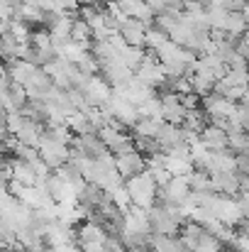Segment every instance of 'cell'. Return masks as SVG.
Segmentation results:
<instances>
[{"label":"cell","instance_id":"8fae6325","mask_svg":"<svg viewBox=\"0 0 249 252\" xmlns=\"http://www.w3.org/2000/svg\"><path fill=\"white\" fill-rule=\"evenodd\" d=\"M240 171H213L210 181H213V191L218 193H227V196H240Z\"/></svg>","mask_w":249,"mask_h":252},{"label":"cell","instance_id":"5bb4252c","mask_svg":"<svg viewBox=\"0 0 249 252\" xmlns=\"http://www.w3.org/2000/svg\"><path fill=\"white\" fill-rule=\"evenodd\" d=\"M200 140H203V145H205L210 152H218V150L230 147V142H227V130H225V127H218V125H213V123L200 130Z\"/></svg>","mask_w":249,"mask_h":252},{"label":"cell","instance_id":"2e32d148","mask_svg":"<svg viewBox=\"0 0 249 252\" xmlns=\"http://www.w3.org/2000/svg\"><path fill=\"white\" fill-rule=\"evenodd\" d=\"M188 81H191L193 93H198L200 98H203V95H208V93H213V88H215V79H213V74H210V71H205V69H200V66H195V69L188 74Z\"/></svg>","mask_w":249,"mask_h":252},{"label":"cell","instance_id":"83f0119b","mask_svg":"<svg viewBox=\"0 0 249 252\" xmlns=\"http://www.w3.org/2000/svg\"><path fill=\"white\" fill-rule=\"evenodd\" d=\"M144 2H147V5H149V7L157 12V15H159V12H164L166 7H168V0H144Z\"/></svg>","mask_w":249,"mask_h":252},{"label":"cell","instance_id":"6da1fadb","mask_svg":"<svg viewBox=\"0 0 249 252\" xmlns=\"http://www.w3.org/2000/svg\"><path fill=\"white\" fill-rule=\"evenodd\" d=\"M125 186L130 191V198H132V206H139V208H152L157 203V193H159V186L154 181V176L144 169L130 179H125Z\"/></svg>","mask_w":249,"mask_h":252},{"label":"cell","instance_id":"7c38bea8","mask_svg":"<svg viewBox=\"0 0 249 252\" xmlns=\"http://www.w3.org/2000/svg\"><path fill=\"white\" fill-rule=\"evenodd\" d=\"M147 30H149L147 22L135 20V17H127V20L120 25L117 32L122 34V39H125L127 44H132V47H144V34H147Z\"/></svg>","mask_w":249,"mask_h":252},{"label":"cell","instance_id":"7a4b0ae2","mask_svg":"<svg viewBox=\"0 0 249 252\" xmlns=\"http://www.w3.org/2000/svg\"><path fill=\"white\" fill-rule=\"evenodd\" d=\"M105 108H108V113L112 115V120H117V123L125 125V127H132V125L142 118L139 110H137V105L130 103L117 88L112 91V95H110V100L105 103Z\"/></svg>","mask_w":249,"mask_h":252},{"label":"cell","instance_id":"44dd1931","mask_svg":"<svg viewBox=\"0 0 249 252\" xmlns=\"http://www.w3.org/2000/svg\"><path fill=\"white\" fill-rule=\"evenodd\" d=\"M225 32L227 34H237V37H242L247 32V20H245L242 10H230L227 22H225Z\"/></svg>","mask_w":249,"mask_h":252},{"label":"cell","instance_id":"cb8c5ba5","mask_svg":"<svg viewBox=\"0 0 249 252\" xmlns=\"http://www.w3.org/2000/svg\"><path fill=\"white\" fill-rule=\"evenodd\" d=\"M144 59V47H132V44H127L122 52H120V62L122 64H127L132 71L139 66V62Z\"/></svg>","mask_w":249,"mask_h":252},{"label":"cell","instance_id":"277c9868","mask_svg":"<svg viewBox=\"0 0 249 252\" xmlns=\"http://www.w3.org/2000/svg\"><path fill=\"white\" fill-rule=\"evenodd\" d=\"M37 150H39L42 162H44L49 169H59L61 164H66V162L71 159V150H69V145L54 142V140H49V137H44V135H42Z\"/></svg>","mask_w":249,"mask_h":252},{"label":"cell","instance_id":"5b68a950","mask_svg":"<svg viewBox=\"0 0 249 252\" xmlns=\"http://www.w3.org/2000/svg\"><path fill=\"white\" fill-rule=\"evenodd\" d=\"M200 108H203V113H205L208 120H215V118H227L230 120V115L235 113L237 103L230 100V98H225V95H220V93H208V95H203Z\"/></svg>","mask_w":249,"mask_h":252},{"label":"cell","instance_id":"f1b7e54d","mask_svg":"<svg viewBox=\"0 0 249 252\" xmlns=\"http://www.w3.org/2000/svg\"><path fill=\"white\" fill-rule=\"evenodd\" d=\"M242 15H245V20H247V30H249V2L242 7Z\"/></svg>","mask_w":249,"mask_h":252},{"label":"cell","instance_id":"ffe728a7","mask_svg":"<svg viewBox=\"0 0 249 252\" xmlns=\"http://www.w3.org/2000/svg\"><path fill=\"white\" fill-rule=\"evenodd\" d=\"M227 142H230V150H235V152H247L249 132L245 127H230V130H227Z\"/></svg>","mask_w":249,"mask_h":252},{"label":"cell","instance_id":"9c48e42d","mask_svg":"<svg viewBox=\"0 0 249 252\" xmlns=\"http://www.w3.org/2000/svg\"><path fill=\"white\" fill-rule=\"evenodd\" d=\"M115 169L120 171L122 179H130V176H135V174H139V171L147 169V157H144L139 150L117 155V157H115Z\"/></svg>","mask_w":249,"mask_h":252},{"label":"cell","instance_id":"e0dca14e","mask_svg":"<svg viewBox=\"0 0 249 252\" xmlns=\"http://www.w3.org/2000/svg\"><path fill=\"white\" fill-rule=\"evenodd\" d=\"M195 32H198V30H193V27L186 22V17L181 15V17L176 20V25H173L166 34H168V39H171V42H176V44H181V47H188V42L193 39V34H195Z\"/></svg>","mask_w":249,"mask_h":252},{"label":"cell","instance_id":"9a60e30c","mask_svg":"<svg viewBox=\"0 0 249 252\" xmlns=\"http://www.w3.org/2000/svg\"><path fill=\"white\" fill-rule=\"evenodd\" d=\"M232 169H237V162H235V150L225 147V150L210 152L208 164H205V171H208V174H213V171H232Z\"/></svg>","mask_w":249,"mask_h":252},{"label":"cell","instance_id":"484cf974","mask_svg":"<svg viewBox=\"0 0 249 252\" xmlns=\"http://www.w3.org/2000/svg\"><path fill=\"white\" fill-rule=\"evenodd\" d=\"M110 196H112V203H115L117 208H122L125 213L132 208V198H130V191H127V186H125V184L115 186V189L110 191Z\"/></svg>","mask_w":249,"mask_h":252},{"label":"cell","instance_id":"603a6c76","mask_svg":"<svg viewBox=\"0 0 249 252\" xmlns=\"http://www.w3.org/2000/svg\"><path fill=\"white\" fill-rule=\"evenodd\" d=\"M166 39H168V34H166L164 30H159L157 25H149V30H147V34H144V49L157 52Z\"/></svg>","mask_w":249,"mask_h":252},{"label":"cell","instance_id":"ac0fdd59","mask_svg":"<svg viewBox=\"0 0 249 252\" xmlns=\"http://www.w3.org/2000/svg\"><path fill=\"white\" fill-rule=\"evenodd\" d=\"M162 127H164V120H162V118H139V120L132 125L135 137H154V140L159 137Z\"/></svg>","mask_w":249,"mask_h":252},{"label":"cell","instance_id":"30bf717a","mask_svg":"<svg viewBox=\"0 0 249 252\" xmlns=\"http://www.w3.org/2000/svg\"><path fill=\"white\" fill-rule=\"evenodd\" d=\"M117 91H120L130 103H135V105H142L144 100H149V98H154V95H157V93H154L157 88H154V86H149V84H144L139 76H132L127 84L120 86Z\"/></svg>","mask_w":249,"mask_h":252},{"label":"cell","instance_id":"3957f363","mask_svg":"<svg viewBox=\"0 0 249 252\" xmlns=\"http://www.w3.org/2000/svg\"><path fill=\"white\" fill-rule=\"evenodd\" d=\"M135 76H139L144 84L154 86V88H159V86L164 84L166 79V71H164V64L159 62V57H157V52H144V59L139 62V66L135 69Z\"/></svg>","mask_w":249,"mask_h":252},{"label":"cell","instance_id":"4316f807","mask_svg":"<svg viewBox=\"0 0 249 252\" xmlns=\"http://www.w3.org/2000/svg\"><path fill=\"white\" fill-rule=\"evenodd\" d=\"M137 110H139L142 118H162V100H159V95L144 100L142 105H137Z\"/></svg>","mask_w":249,"mask_h":252},{"label":"cell","instance_id":"52a82bcc","mask_svg":"<svg viewBox=\"0 0 249 252\" xmlns=\"http://www.w3.org/2000/svg\"><path fill=\"white\" fill-rule=\"evenodd\" d=\"M100 76L112 86V88H120V86H125L135 76V71H132L127 64H122L120 57H117V59H110V62H103V64H100Z\"/></svg>","mask_w":249,"mask_h":252},{"label":"cell","instance_id":"4dcf8cb0","mask_svg":"<svg viewBox=\"0 0 249 252\" xmlns=\"http://www.w3.org/2000/svg\"><path fill=\"white\" fill-rule=\"evenodd\" d=\"M147 252H152V250H147Z\"/></svg>","mask_w":249,"mask_h":252},{"label":"cell","instance_id":"d6986e66","mask_svg":"<svg viewBox=\"0 0 249 252\" xmlns=\"http://www.w3.org/2000/svg\"><path fill=\"white\" fill-rule=\"evenodd\" d=\"M188 184H191V191H198V193L213 191V181H210V174L205 169H193L188 174Z\"/></svg>","mask_w":249,"mask_h":252},{"label":"cell","instance_id":"ba28073f","mask_svg":"<svg viewBox=\"0 0 249 252\" xmlns=\"http://www.w3.org/2000/svg\"><path fill=\"white\" fill-rule=\"evenodd\" d=\"M83 91H85V95H88V100H90V105L93 108H100V105H105L108 100H110V95H112V86L108 84L100 74H95V76H90L85 86H83Z\"/></svg>","mask_w":249,"mask_h":252},{"label":"cell","instance_id":"d4e9b609","mask_svg":"<svg viewBox=\"0 0 249 252\" xmlns=\"http://www.w3.org/2000/svg\"><path fill=\"white\" fill-rule=\"evenodd\" d=\"M166 171L171 176H188L193 171L191 159H176V157H166Z\"/></svg>","mask_w":249,"mask_h":252},{"label":"cell","instance_id":"f546056e","mask_svg":"<svg viewBox=\"0 0 249 252\" xmlns=\"http://www.w3.org/2000/svg\"><path fill=\"white\" fill-rule=\"evenodd\" d=\"M242 44H245V47H247V49H249V30H247V32H245V34H242Z\"/></svg>","mask_w":249,"mask_h":252},{"label":"cell","instance_id":"7402d4cb","mask_svg":"<svg viewBox=\"0 0 249 252\" xmlns=\"http://www.w3.org/2000/svg\"><path fill=\"white\" fill-rule=\"evenodd\" d=\"M71 39L90 47V42H93V30H90V25H88L85 20H81V17H76V20H74V27H71Z\"/></svg>","mask_w":249,"mask_h":252},{"label":"cell","instance_id":"4fadbf2b","mask_svg":"<svg viewBox=\"0 0 249 252\" xmlns=\"http://www.w3.org/2000/svg\"><path fill=\"white\" fill-rule=\"evenodd\" d=\"M117 5H120V10H122L127 17H135V20H142V22H147V25H154L157 12H154L144 0H117Z\"/></svg>","mask_w":249,"mask_h":252},{"label":"cell","instance_id":"8992f818","mask_svg":"<svg viewBox=\"0 0 249 252\" xmlns=\"http://www.w3.org/2000/svg\"><path fill=\"white\" fill-rule=\"evenodd\" d=\"M149 223H152V233H159V235H178V230H181V223L162 203H154L149 208Z\"/></svg>","mask_w":249,"mask_h":252}]
</instances>
